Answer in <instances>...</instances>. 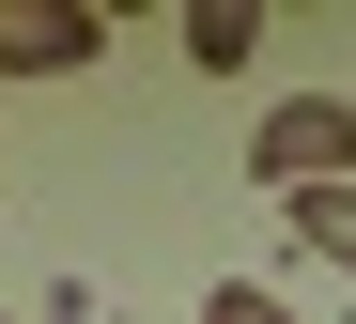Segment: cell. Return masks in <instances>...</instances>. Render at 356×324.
Masks as SVG:
<instances>
[{
    "label": "cell",
    "mask_w": 356,
    "mask_h": 324,
    "mask_svg": "<svg viewBox=\"0 0 356 324\" xmlns=\"http://www.w3.org/2000/svg\"><path fill=\"white\" fill-rule=\"evenodd\" d=\"M248 185L310 201V185H356V93H279L248 123Z\"/></svg>",
    "instance_id": "cell-1"
},
{
    "label": "cell",
    "mask_w": 356,
    "mask_h": 324,
    "mask_svg": "<svg viewBox=\"0 0 356 324\" xmlns=\"http://www.w3.org/2000/svg\"><path fill=\"white\" fill-rule=\"evenodd\" d=\"M93 46H108L93 0H0V78H78Z\"/></svg>",
    "instance_id": "cell-2"
},
{
    "label": "cell",
    "mask_w": 356,
    "mask_h": 324,
    "mask_svg": "<svg viewBox=\"0 0 356 324\" xmlns=\"http://www.w3.org/2000/svg\"><path fill=\"white\" fill-rule=\"evenodd\" d=\"M170 46H186L202 78H248V62H264V0H186V16H170Z\"/></svg>",
    "instance_id": "cell-3"
},
{
    "label": "cell",
    "mask_w": 356,
    "mask_h": 324,
    "mask_svg": "<svg viewBox=\"0 0 356 324\" xmlns=\"http://www.w3.org/2000/svg\"><path fill=\"white\" fill-rule=\"evenodd\" d=\"M279 216H294V247H310V263L356 278V185H310V201H279Z\"/></svg>",
    "instance_id": "cell-4"
},
{
    "label": "cell",
    "mask_w": 356,
    "mask_h": 324,
    "mask_svg": "<svg viewBox=\"0 0 356 324\" xmlns=\"http://www.w3.org/2000/svg\"><path fill=\"white\" fill-rule=\"evenodd\" d=\"M202 324H294V309H279L264 278H217V293H202Z\"/></svg>",
    "instance_id": "cell-5"
},
{
    "label": "cell",
    "mask_w": 356,
    "mask_h": 324,
    "mask_svg": "<svg viewBox=\"0 0 356 324\" xmlns=\"http://www.w3.org/2000/svg\"><path fill=\"white\" fill-rule=\"evenodd\" d=\"M31 324H108V293H93V278H47V293H31Z\"/></svg>",
    "instance_id": "cell-6"
},
{
    "label": "cell",
    "mask_w": 356,
    "mask_h": 324,
    "mask_svg": "<svg viewBox=\"0 0 356 324\" xmlns=\"http://www.w3.org/2000/svg\"><path fill=\"white\" fill-rule=\"evenodd\" d=\"M341 324H356V309H341Z\"/></svg>",
    "instance_id": "cell-7"
}]
</instances>
